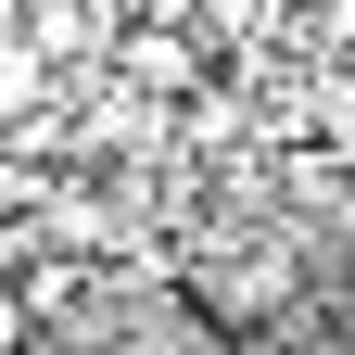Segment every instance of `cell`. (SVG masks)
Segmentation results:
<instances>
[{
    "mask_svg": "<svg viewBox=\"0 0 355 355\" xmlns=\"http://www.w3.org/2000/svg\"><path fill=\"white\" fill-rule=\"evenodd\" d=\"M51 102H64V64L0 13V127H26V114H51Z\"/></svg>",
    "mask_w": 355,
    "mask_h": 355,
    "instance_id": "1",
    "label": "cell"
},
{
    "mask_svg": "<svg viewBox=\"0 0 355 355\" xmlns=\"http://www.w3.org/2000/svg\"><path fill=\"white\" fill-rule=\"evenodd\" d=\"M13 304L38 330H64V318H89V254H26V279H13Z\"/></svg>",
    "mask_w": 355,
    "mask_h": 355,
    "instance_id": "2",
    "label": "cell"
}]
</instances>
